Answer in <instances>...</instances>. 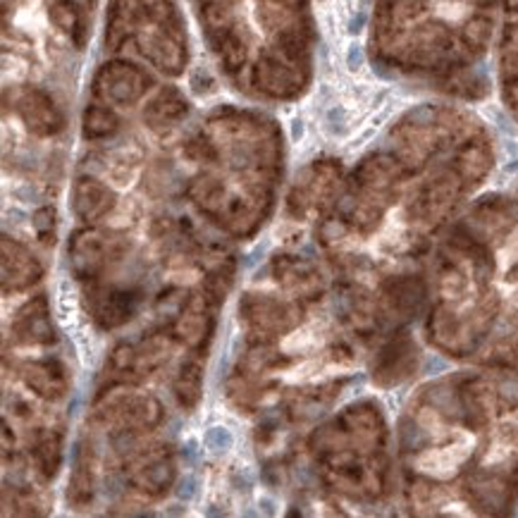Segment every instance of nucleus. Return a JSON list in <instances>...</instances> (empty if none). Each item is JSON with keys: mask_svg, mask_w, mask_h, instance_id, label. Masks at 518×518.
<instances>
[{"mask_svg": "<svg viewBox=\"0 0 518 518\" xmlns=\"http://www.w3.org/2000/svg\"><path fill=\"white\" fill-rule=\"evenodd\" d=\"M361 62H363V50H361V46H351L349 48V69H358L361 67Z\"/></svg>", "mask_w": 518, "mask_h": 518, "instance_id": "nucleus-1", "label": "nucleus"}, {"mask_svg": "<svg viewBox=\"0 0 518 518\" xmlns=\"http://www.w3.org/2000/svg\"><path fill=\"white\" fill-rule=\"evenodd\" d=\"M363 22H366V14H358V17L354 19V24H351V34H358L361 27H363Z\"/></svg>", "mask_w": 518, "mask_h": 518, "instance_id": "nucleus-2", "label": "nucleus"}]
</instances>
